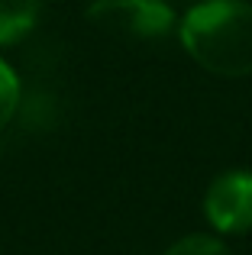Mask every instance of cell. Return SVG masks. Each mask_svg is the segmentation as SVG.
I'll list each match as a JSON object with an SVG mask.
<instances>
[{
  "label": "cell",
  "mask_w": 252,
  "mask_h": 255,
  "mask_svg": "<svg viewBox=\"0 0 252 255\" xmlns=\"http://www.w3.org/2000/svg\"><path fill=\"white\" fill-rule=\"evenodd\" d=\"M181 45L204 71L243 78L252 71V6L246 0H204L181 19Z\"/></svg>",
  "instance_id": "6da1fadb"
},
{
  "label": "cell",
  "mask_w": 252,
  "mask_h": 255,
  "mask_svg": "<svg viewBox=\"0 0 252 255\" xmlns=\"http://www.w3.org/2000/svg\"><path fill=\"white\" fill-rule=\"evenodd\" d=\"M204 213L220 233L252 230V171L233 168L217 174L204 194Z\"/></svg>",
  "instance_id": "3957f363"
},
{
  "label": "cell",
  "mask_w": 252,
  "mask_h": 255,
  "mask_svg": "<svg viewBox=\"0 0 252 255\" xmlns=\"http://www.w3.org/2000/svg\"><path fill=\"white\" fill-rule=\"evenodd\" d=\"M88 19L123 39H162L175 26V10L165 0H94Z\"/></svg>",
  "instance_id": "7a4b0ae2"
},
{
  "label": "cell",
  "mask_w": 252,
  "mask_h": 255,
  "mask_svg": "<svg viewBox=\"0 0 252 255\" xmlns=\"http://www.w3.org/2000/svg\"><path fill=\"white\" fill-rule=\"evenodd\" d=\"M16 107H19V81L13 75V68L0 58V129L13 120Z\"/></svg>",
  "instance_id": "5b68a950"
},
{
  "label": "cell",
  "mask_w": 252,
  "mask_h": 255,
  "mask_svg": "<svg viewBox=\"0 0 252 255\" xmlns=\"http://www.w3.org/2000/svg\"><path fill=\"white\" fill-rule=\"evenodd\" d=\"M165 255H230V249L210 236H184L175 246H168Z\"/></svg>",
  "instance_id": "8992f818"
},
{
  "label": "cell",
  "mask_w": 252,
  "mask_h": 255,
  "mask_svg": "<svg viewBox=\"0 0 252 255\" xmlns=\"http://www.w3.org/2000/svg\"><path fill=\"white\" fill-rule=\"evenodd\" d=\"M42 0H0V45H13L29 36L39 23Z\"/></svg>",
  "instance_id": "277c9868"
}]
</instances>
